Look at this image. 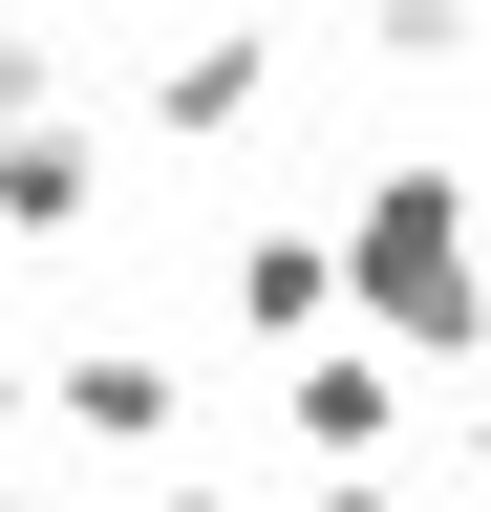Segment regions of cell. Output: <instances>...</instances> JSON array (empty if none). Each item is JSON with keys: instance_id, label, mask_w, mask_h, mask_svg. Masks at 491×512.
I'll return each mask as SVG.
<instances>
[{"instance_id": "cell-10", "label": "cell", "mask_w": 491, "mask_h": 512, "mask_svg": "<svg viewBox=\"0 0 491 512\" xmlns=\"http://www.w3.org/2000/svg\"><path fill=\"white\" fill-rule=\"evenodd\" d=\"M22 406H43V363H22V320H0V427H22Z\"/></svg>"}, {"instance_id": "cell-9", "label": "cell", "mask_w": 491, "mask_h": 512, "mask_svg": "<svg viewBox=\"0 0 491 512\" xmlns=\"http://www.w3.org/2000/svg\"><path fill=\"white\" fill-rule=\"evenodd\" d=\"M299 512H427L406 470H321V491H299Z\"/></svg>"}, {"instance_id": "cell-12", "label": "cell", "mask_w": 491, "mask_h": 512, "mask_svg": "<svg viewBox=\"0 0 491 512\" xmlns=\"http://www.w3.org/2000/svg\"><path fill=\"white\" fill-rule=\"evenodd\" d=\"M0 512H65V491H0Z\"/></svg>"}, {"instance_id": "cell-6", "label": "cell", "mask_w": 491, "mask_h": 512, "mask_svg": "<svg viewBox=\"0 0 491 512\" xmlns=\"http://www.w3.org/2000/svg\"><path fill=\"white\" fill-rule=\"evenodd\" d=\"M43 406H65L86 448H171V363H150V342H65V363H43Z\"/></svg>"}, {"instance_id": "cell-7", "label": "cell", "mask_w": 491, "mask_h": 512, "mask_svg": "<svg viewBox=\"0 0 491 512\" xmlns=\"http://www.w3.org/2000/svg\"><path fill=\"white\" fill-rule=\"evenodd\" d=\"M363 64H470V0H363Z\"/></svg>"}, {"instance_id": "cell-8", "label": "cell", "mask_w": 491, "mask_h": 512, "mask_svg": "<svg viewBox=\"0 0 491 512\" xmlns=\"http://www.w3.org/2000/svg\"><path fill=\"white\" fill-rule=\"evenodd\" d=\"M22 107H65V22H22V0H0V128Z\"/></svg>"}, {"instance_id": "cell-11", "label": "cell", "mask_w": 491, "mask_h": 512, "mask_svg": "<svg viewBox=\"0 0 491 512\" xmlns=\"http://www.w3.org/2000/svg\"><path fill=\"white\" fill-rule=\"evenodd\" d=\"M150 512H235V491H150Z\"/></svg>"}, {"instance_id": "cell-1", "label": "cell", "mask_w": 491, "mask_h": 512, "mask_svg": "<svg viewBox=\"0 0 491 512\" xmlns=\"http://www.w3.org/2000/svg\"><path fill=\"white\" fill-rule=\"evenodd\" d=\"M342 278H363V342H406L427 384L491 363V235H470V171L449 150H406V171L342 192Z\"/></svg>"}, {"instance_id": "cell-3", "label": "cell", "mask_w": 491, "mask_h": 512, "mask_svg": "<svg viewBox=\"0 0 491 512\" xmlns=\"http://www.w3.org/2000/svg\"><path fill=\"white\" fill-rule=\"evenodd\" d=\"M86 214H107V128H86V107H22V128H0V235L65 256Z\"/></svg>"}, {"instance_id": "cell-2", "label": "cell", "mask_w": 491, "mask_h": 512, "mask_svg": "<svg viewBox=\"0 0 491 512\" xmlns=\"http://www.w3.org/2000/svg\"><path fill=\"white\" fill-rule=\"evenodd\" d=\"M406 384H427V363L342 320V342H299V384H278V427L321 448V470H385V448H406Z\"/></svg>"}, {"instance_id": "cell-13", "label": "cell", "mask_w": 491, "mask_h": 512, "mask_svg": "<svg viewBox=\"0 0 491 512\" xmlns=\"http://www.w3.org/2000/svg\"><path fill=\"white\" fill-rule=\"evenodd\" d=\"M470 470H491V427H470Z\"/></svg>"}, {"instance_id": "cell-4", "label": "cell", "mask_w": 491, "mask_h": 512, "mask_svg": "<svg viewBox=\"0 0 491 512\" xmlns=\"http://www.w3.org/2000/svg\"><path fill=\"white\" fill-rule=\"evenodd\" d=\"M257 107H278V43L257 22H171V64H150V128H171V150H235Z\"/></svg>"}, {"instance_id": "cell-5", "label": "cell", "mask_w": 491, "mask_h": 512, "mask_svg": "<svg viewBox=\"0 0 491 512\" xmlns=\"http://www.w3.org/2000/svg\"><path fill=\"white\" fill-rule=\"evenodd\" d=\"M235 320H257V342H342V320H363V278H342V235H299V214H257V235H235Z\"/></svg>"}]
</instances>
